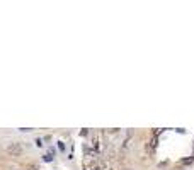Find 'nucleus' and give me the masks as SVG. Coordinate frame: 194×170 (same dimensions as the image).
<instances>
[{"instance_id":"nucleus-1","label":"nucleus","mask_w":194,"mask_h":170,"mask_svg":"<svg viewBox=\"0 0 194 170\" xmlns=\"http://www.w3.org/2000/svg\"><path fill=\"white\" fill-rule=\"evenodd\" d=\"M22 151V146L21 144H10L9 146V153H12V155H17V153Z\"/></svg>"},{"instance_id":"nucleus-2","label":"nucleus","mask_w":194,"mask_h":170,"mask_svg":"<svg viewBox=\"0 0 194 170\" xmlns=\"http://www.w3.org/2000/svg\"><path fill=\"white\" fill-rule=\"evenodd\" d=\"M155 144H157V138L153 136L150 140V144H148V151H153V148H155Z\"/></svg>"},{"instance_id":"nucleus-3","label":"nucleus","mask_w":194,"mask_h":170,"mask_svg":"<svg viewBox=\"0 0 194 170\" xmlns=\"http://www.w3.org/2000/svg\"><path fill=\"white\" fill-rule=\"evenodd\" d=\"M192 162H194V158L191 157V158H184V160H181V163H182V165H191Z\"/></svg>"},{"instance_id":"nucleus-4","label":"nucleus","mask_w":194,"mask_h":170,"mask_svg":"<svg viewBox=\"0 0 194 170\" xmlns=\"http://www.w3.org/2000/svg\"><path fill=\"white\" fill-rule=\"evenodd\" d=\"M44 160H46V162H51V160H53V153H51V151L46 153V155H44Z\"/></svg>"},{"instance_id":"nucleus-5","label":"nucleus","mask_w":194,"mask_h":170,"mask_svg":"<svg viewBox=\"0 0 194 170\" xmlns=\"http://www.w3.org/2000/svg\"><path fill=\"white\" fill-rule=\"evenodd\" d=\"M192 158H194V155H192Z\"/></svg>"}]
</instances>
